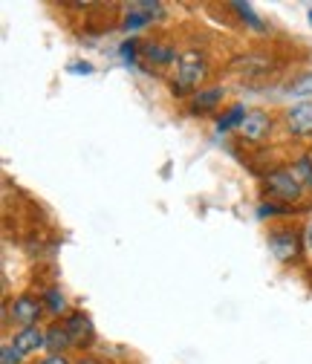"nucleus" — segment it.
<instances>
[{"label":"nucleus","mask_w":312,"mask_h":364,"mask_svg":"<svg viewBox=\"0 0 312 364\" xmlns=\"http://www.w3.org/2000/svg\"><path fill=\"white\" fill-rule=\"evenodd\" d=\"M260 188H263V197L272 205H281V208H289V211H295V205H301L303 197H306V188L295 176L292 165L269 168L260 176Z\"/></svg>","instance_id":"f257e3e1"},{"label":"nucleus","mask_w":312,"mask_h":364,"mask_svg":"<svg viewBox=\"0 0 312 364\" xmlns=\"http://www.w3.org/2000/svg\"><path fill=\"white\" fill-rule=\"evenodd\" d=\"M211 75V61L205 53L200 50H185L180 53V61H176V75L168 81V90L171 96L176 99H191L197 90H203V84L208 81Z\"/></svg>","instance_id":"f03ea898"},{"label":"nucleus","mask_w":312,"mask_h":364,"mask_svg":"<svg viewBox=\"0 0 312 364\" xmlns=\"http://www.w3.org/2000/svg\"><path fill=\"white\" fill-rule=\"evenodd\" d=\"M269 252L278 263L284 266H298L306 249V232H301L298 225H272L269 235H266Z\"/></svg>","instance_id":"7ed1b4c3"},{"label":"nucleus","mask_w":312,"mask_h":364,"mask_svg":"<svg viewBox=\"0 0 312 364\" xmlns=\"http://www.w3.org/2000/svg\"><path fill=\"white\" fill-rule=\"evenodd\" d=\"M43 312H47V306H43V298H38L35 292H21L18 298L6 301L4 306V321H15L18 327H38V321L43 318Z\"/></svg>","instance_id":"20e7f679"},{"label":"nucleus","mask_w":312,"mask_h":364,"mask_svg":"<svg viewBox=\"0 0 312 364\" xmlns=\"http://www.w3.org/2000/svg\"><path fill=\"white\" fill-rule=\"evenodd\" d=\"M272 133H275V116L269 110H249L246 122L240 124V139L249 142V145H263V142H269L272 139Z\"/></svg>","instance_id":"39448f33"},{"label":"nucleus","mask_w":312,"mask_h":364,"mask_svg":"<svg viewBox=\"0 0 312 364\" xmlns=\"http://www.w3.org/2000/svg\"><path fill=\"white\" fill-rule=\"evenodd\" d=\"M61 321H64V327H67L70 341H72L75 350L87 353L90 347H96V327H93V321H90V315H87V312L70 309V312L61 318Z\"/></svg>","instance_id":"423d86ee"},{"label":"nucleus","mask_w":312,"mask_h":364,"mask_svg":"<svg viewBox=\"0 0 312 364\" xmlns=\"http://www.w3.org/2000/svg\"><path fill=\"white\" fill-rule=\"evenodd\" d=\"M281 124H284V133L289 139H312V102H298L292 107L284 110L281 116Z\"/></svg>","instance_id":"0eeeda50"},{"label":"nucleus","mask_w":312,"mask_h":364,"mask_svg":"<svg viewBox=\"0 0 312 364\" xmlns=\"http://www.w3.org/2000/svg\"><path fill=\"white\" fill-rule=\"evenodd\" d=\"M162 18H165L162 4H151V0H145V4H130V6H124L119 29L122 32H139V29H145V26L162 21Z\"/></svg>","instance_id":"6e6552de"},{"label":"nucleus","mask_w":312,"mask_h":364,"mask_svg":"<svg viewBox=\"0 0 312 364\" xmlns=\"http://www.w3.org/2000/svg\"><path fill=\"white\" fill-rule=\"evenodd\" d=\"M142 61H151L154 67H176L180 55H176V47L162 38H148L142 41Z\"/></svg>","instance_id":"1a4fd4ad"},{"label":"nucleus","mask_w":312,"mask_h":364,"mask_svg":"<svg viewBox=\"0 0 312 364\" xmlns=\"http://www.w3.org/2000/svg\"><path fill=\"white\" fill-rule=\"evenodd\" d=\"M9 344L21 355H32L38 350H47V330H41V327H18L9 336Z\"/></svg>","instance_id":"9d476101"},{"label":"nucleus","mask_w":312,"mask_h":364,"mask_svg":"<svg viewBox=\"0 0 312 364\" xmlns=\"http://www.w3.org/2000/svg\"><path fill=\"white\" fill-rule=\"evenodd\" d=\"M222 99H226V87H203L188 99V113L191 116H208L222 105Z\"/></svg>","instance_id":"9b49d317"},{"label":"nucleus","mask_w":312,"mask_h":364,"mask_svg":"<svg viewBox=\"0 0 312 364\" xmlns=\"http://www.w3.org/2000/svg\"><path fill=\"white\" fill-rule=\"evenodd\" d=\"M235 70H237L243 78L257 81V78H266V75L272 73V58H269V55H260V53H254V55H243V58L235 61Z\"/></svg>","instance_id":"f8f14e48"},{"label":"nucleus","mask_w":312,"mask_h":364,"mask_svg":"<svg viewBox=\"0 0 312 364\" xmlns=\"http://www.w3.org/2000/svg\"><path fill=\"white\" fill-rule=\"evenodd\" d=\"M70 347H72V341H70V333H67L64 321H53L47 327V350H50V355H67Z\"/></svg>","instance_id":"ddd939ff"},{"label":"nucleus","mask_w":312,"mask_h":364,"mask_svg":"<svg viewBox=\"0 0 312 364\" xmlns=\"http://www.w3.org/2000/svg\"><path fill=\"white\" fill-rule=\"evenodd\" d=\"M246 116H249V110L243 107V105H232L222 116H217V122H214V130L222 136V133H229V130H240V124L246 122Z\"/></svg>","instance_id":"4468645a"},{"label":"nucleus","mask_w":312,"mask_h":364,"mask_svg":"<svg viewBox=\"0 0 312 364\" xmlns=\"http://www.w3.org/2000/svg\"><path fill=\"white\" fill-rule=\"evenodd\" d=\"M41 298H43V306H47V312L50 315H67V298L61 295V289L58 287H47L41 292Z\"/></svg>","instance_id":"2eb2a0df"},{"label":"nucleus","mask_w":312,"mask_h":364,"mask_svg":"<svg viewBox=\"0 0 312 364\" xmlns=\"http://www.w3.org/2000/svg\"><path fill=\"white\" fill-rule=\"evenodd\" d=\"M229 9H232V12H237V18H240L249 29H254V32H266V29H269L263 18H257V15H254V9H252L249 4H232Z\"/></svg>","instance_id":"dca6fc26"},{"label":"nucleus","mask_w":312,"mask_h":364,"mask_svg":"<svg viewBox=\"0 0 312 364\" xmlns=\"http://www.w3.org/2000/svg\"><path fill=\"white\" fill-rule=\"evenodd\" d=\"M286 93L312 102V73H301V75H295V78L286 84Z\"/></svg>","instance_id":"f3484780"},{"label":"nucleus","mask_w":312,"mask_h":364,"mask_svg":"<svg viewBox=\"0 0 312 364\" xmlns=\"http://www.w3.org/2000/svg\"><path fill=\"white\" fill-rule=\"evenodd\" d=\"M292 171H295V176L301 179V186H303L306 191H312V156H309V154H301V156L292 162Z\"/></svg>","instance_id":"a211bd4d"},{"label":"nucleus","mask_w":312,"mask_h":364,"mask_svg":"<svg viewBox=\"0 0 312 364\" xmlns=\"http://www.w3.org/2000/svg\"><path fill=\"white\" fill-rule=\"evenodd\" d=\"M139 53H142V41H139V38H124V41H122V47H119V55H122V58H124L127 64L139 61V58H142Z\"/></svg>","instance_id":"6ab92c4d"},{"label":"nucleus","mask_w":312,"mask_h":364,"mask_svg":"<svg viewBox=\"0 0 312 364\" xmlns=\"http://www.w3.org/2000/svg\"><path fill=\"white\" fill-rule=\"evenodd\" d=\"M0 364H23V355L6 341L4 344V350H0Z\"/></svg>","instance_id":"aec40b11"},{"label":"nucleus","mask_w":312,"mask_h":364,"mask_svg":"<svg viewBox=\"0 0 312 364\" xmlns=\"http://www.w3.org/2000/svg\"><path fill=\"white\" fill-rule=\"evenodd\" d=\"M67 73H72V75H90L93 73V64H70Z\"/></svg>","instance_id":"412c9836"},{"label":"nucleus","mask_w":312,"mask_h":364,"mask_svg":"<svg viewBox=\"0 0 312 364\" xmlns=\"http://www.w3.org/2000/svg\"><path fill=\"white\" fill-rule=\"evenodd\" d=\"M38 364H75V361H70L67 355H43Z\"/></svg>","instance_id":"4be33fe9"},{"label":"nucleus","mask_w":312,"mask_h":364,"mask_svg":"<svg viewBox=\"0 0 312 364\" xmlns=\"http://www.w3.org/2000/svg\"><path fill=\"white\" fill-rule=\"evenodd\" d=\"M75 364H104V361H102V358H96V355H87V353H84L81 358H75Z\"/></svg>","instance_id":"5701e85b"},{"label":"nucleus","mask_w":312,"mask_h":364,"mask_svg":"<svg viewBox=\"0 0 312 364\" xmlns=\"http://www.w3.org/2000/svg\"><path fill=\"white\" fill-rule=\"evenodd\" d=\"M306 249H309V252H312V223H309V225H306Z\"/></svg>","instance_id":"b1692460"},{"label":"nucleus","mask_w":312,"mask_h":364,"mask_svg":"<svg viewBox=\"0 0 312 364\" xmlns=\"http://www.w3.org/2000/svg\"><path fill=\"white\" fill-rule=\"evenodd\" d=\"M309 23H312V9H309Z\"/></svg>","instance_id":"393cba45"},{"label":"nucleus","mask_w":312,"mask_h":364,"mask_svg":"<svg viewBox=\"0 0 312 364\" xmlns=\"http://www.w3.org/2000/svg\"><path fill=\"white\" fill-rule=\"evenodd\" d=\"M309 156H312V151H309Z\"/></svg>","instance_id":"a878e982"}]
</instances>
